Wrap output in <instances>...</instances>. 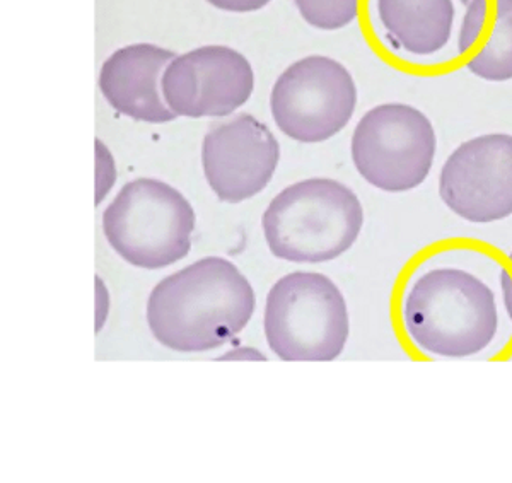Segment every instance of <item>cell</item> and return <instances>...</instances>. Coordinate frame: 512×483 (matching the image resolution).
I'll return each mask as SVG.
<instances>
[{
    "label": "cell",
    "instance_id": "6da1fadb",
    "mask_svg": "<svg viewBox=\"0 0 512 483\" xmlns=\"http://www.w3.org/2000/svg\"><path fill=\"white\" fill-rule=\"evenodd\" d=\"M253 287L234 263L207 257L171 274L147 301V325L176 352H207L233 340L255 313Z\"/></svg>",
    "mask_w": 512,
    "mask_h": 483
},
{
    "label": "cell",
    "instance_id": "7a4b0ae2",
    "mask_svg": "<svg viewBox=\"0 0 512 483\" xmlns=\"http://www.w3.org/2000/svg\"><path fill=\"white\" fill-rule=\"evenodd\" d=\"M364 224L361 202L330 178H309L284 188L262 217L268 248L280 260L323 263L342 257Z\"/></svg>",
    "mask_w": 512,
    "mask_h": 483
},
{
    "label": "cell",
    "instance_id": "3957f363",
    "mask_svg": "<svg viewBox=\"0 0 512 483\" xmlns=\"http://www.w3.org/2000/svg\"><path fill=\"white\" fill-rule=\"evenodd\" d=\"M403 320L420 350L453 359L489 347L499 326L494 292L458 268L420 275L405 297Z\"/></svg>",
    "mask_w": 512,
    "mask_h": 483
},
{
    "label": "cell",
    "instance_id": "277c9868",
    "mask_svg": "<svg viewBox=\"0 0 512 483\" xmlns=\"http://www.w3.org/2000/svg\"><path fill=\"white\" fill-rule=\"evenodd\" d=\"M263 328L282 361H335L349 338V309L326 275L292 272L268 292Z\"/></svg>",
    "mask_w": 512,
    "mask_h": 483
},
{
    "label": "cell",
    "instance_id": "5b68a950",
    "mask_svg": "<svg viewBox=\"0 0 512 483\" xmlns=\"http://www.w3.org/2000/svg\"><path fill=\"white\" fill-rule=\"evenodd\" d=\"M195 210L176 188L154 178L130 181L103 212L111 248L137 268L158 270L187 257Z\"/></svg>",
    "mask_w": 512,
    "mask_h": 483
},
{
    "label": "cell",
    "instance_id": "8992f818",
    "mask_svg": "<svg viewBox=\"0 0 512 483\" xmlns=\"http://www.w3.org/2000/svg\"><path fill=\"white\" fill-rule=\"evenodd\" d=\"M437 139L431 120L414 106L379 105L357 123L352 161L359 175L383 192L414 190L431 173Z\"/></svg>",
    "mask_w": 512,
    "mask_h": 483
},
{
    "label": "cell",
    "instance_id": "52a82bcc",
    "mask_svg": "<svg viewBox=\"0 0 512 483\" xmlns=\"http://www.w3.org/2000/svg\"><path fill=\"white\" fill-rule=\"evenodd\" d=\"M357 106L354 77L330 57L311 55L287 67L270 94L282 134L303 144L332 139L347 127Z\"/></svg>",
    "mask_w": 512,
    "mask_h": 483
},
{
    "label": "cell",
    "instance_id": "ba28073f",
    "mask_svg": "<svg viewBox=\"0 0 512 483\" xmlns=\"http://www.w3.org/2000/svg\"><path fill=\"white\" fill-rule=\"evenodd\" d=\"M439 195L473 224L512 216V135H480L454 149L439 175Z\"/></svg>",
    "mask_w": 512,
    "mask_h": 483
},
{
    "label": "cell",
    "instance_id": "9c48e42d",
    "mask_svg": "<svg viewBox=\"0 0 512 483\" xmlns=\"http://www.w3.org/2000/svg\"><path fill=\"white\" fill-rule=\"evenodd\" d=\"M161 89L178 117H227L251 98L255 74L245 55L212 45L171 60Z\"/></svg>",
    "mask_w": 512,
    "mask_h": 483
},
{
    "label": "cell",
    "instance_id": "30bf717a",
    "mask_svg": "<svg viewBox=\"0 0 512 483\" xmlns=\"http://www.w3.org/2000/svg\"><path fill=\"white\" fill-rule=\"evenodd\" d=\"M280 159L279 142L248 113L210 127L202 142V166L219 200L239 204L267 187Z\"/></svg>",
    "mask_w": 512,
    "mask_h": 483
},
{
    "label": "cell",
    "instance_id": "8fae6325",
    "mask_svg": "<svg viewBox=\"0 0 512 483\" xmlns=\"http://www.w3.org/2000/svg\"><path fill=\"white\" fill-rule=\"evenodd\" d=\"M176 55L139 43L120 48L99 72V89L118 113L139 122L168 123L178 115L164 101L159 77Z\"/></svg>",
    "mask_w": 512,
    "mask_h": 483
},
{
    "label": "cell",
    "instance_id": "7c38bea8",
    "mask_svg": "<svg viewBox=\"0 0 512 483\" xmlns=\"http://www.w3.org/2000/svg\"><path fill=\"white\" fill-rule=\"evenodd\" d=\"M461 55L477 52L468 60L473 76L490 82L512 79V0H472L461 23Z\"/></svg>",
    "mask_w": 512,
    "mask_h": 483
},
{
    "label": "cell",
    "instance_id": "4fadbf2b",
    "mask_svg": "<svg viewBox=\"0 0 512 483\" xmlns=\"http://www.w3.org/2000/svg\"><path fill=\"white\" fill-rule=\"evenodd\" d=\"M376 9L391 43L415 57L441 52L453 33V0H376Z\"/></svg>",
    "mask_w": 512,
    "mask_h": 483
},
{
    "label": "cell",
    "instance_id": "5bb4252c",
    "mask_svg": "<svg viewBox=\"0 0 512 483\" xmlns=\"http://www.w3.org/2000/svg\"><path fill=\"white\" fill-rule=\"evenodd\" d=\"M304 21L318 30L335 31L349 26L359 12V0H294Z\"/></svg>",
    "mask_w": 512,
    "mask_h": 483
},
{
    "label": "cell",
    "instance_id": "9a60e30c",
    "mask_svg": "<svg viewBox=\"0 0 512 483\" xmlns=\"http://www.w3.org/2000/svg\"><path fill=\"white\" fill-rule=\"evenodd\" d=\"M209 4L229 12H253L263 9L270 0H207Z\"/></svg>",
    "mask_w": 512,
    "mask_h": 483
},
{
    "label": "cell",
    "instance_id": "2e32d148",
    "mask_svg": "<svg viewBox=\"0 0 512 483\" xmlns=\"http://www.w3.org/2000/svg\"><path fill=\"white\" fill-rule=\"evenodd\" d=\"M501 286L507 315L512 320V253L509 255V263H507L506 267H502Z\"/></svg>",
    "mask_w": 512,
    "mask_h": 483
},
{
    "label": "cell",
    "instance_id": "e0dca14e",
    "mask_svg": "<svg viewBox=\"0 0 512 483\" xmlns=\"http://www.w3.org/2000/svg\"><path fill=\"white\" fill-rule=\"evenodd\" d=\"M260 359L263 361V355L260 352H255V350L245 349L243 352L241 350H233L231 354H226L222 359H245V361H251V359Z\"/></svg>",
    "mask_w": 512,
    "mask_h": 483
},
{
    "label": "cell",
    "instance_id": "ac0fdd59",
    "mask_svg": "<svg viewBox=\"0 0 512 483\" xmlns=\"http://www.w3.org/2000/svg\"><path fill=\"white\" fill-rule=\"evenodd\" d=\"M472 0H461V4H465V6H468Z\"/></svg>",
    "mask_w": 512,
    "mask_h": 483
}]
</instances>
